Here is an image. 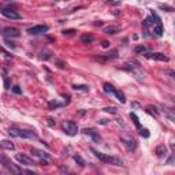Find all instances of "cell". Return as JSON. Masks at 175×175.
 <instances>
[{
    "mask_svg": "<svg viewBox=\"0 0 175 175\" xmlns=\"http://www.w3.org/2000/svg\"><path fill=\"white\" fill-rule=\"evenodd\" d=\"M148 59H153V60H160V62H168V58L161 52H152V54H145L144 55Z\"/></svg>",
    "mask_w": 175,
    "mask_h": 175,
    "instance_id": "cell-5",
    "label": "cell"
},
{
    "mask_svg": "<svg viewBox=\"0 0 175 175\" xmlns=\"http://www.w3.org/2000/svg\"><path fill=\"white\" fill-rule=\"evenodd\" d=\"M134 51H136V54H144V52H146V48L144 45H137Z\"/></svg>",
    "mask_w": 175,
    "mask_h": 175,
    "instance_id": "cell-25",
    "label": "cell"
},
{
    "mask_svg": "<svg viewBox=\"0 0 175 175\" xmlns=\"http://www.w3.org/2000/svg\"><path fill=\"white\" fill-rule=\"evenodd\" d=\"M4 88L7 89V90H8V89H11V86H10V79H8L7 77L4 78Z\"/></svg>",
    "mask_w": 175,
    "mask_h": 175,
    "instance_id": "cell-35",
    "label": "cell"
},
{
    "mask_svg": "<svg viewBox=\"0 0 175 175\" xmlns=\"http://www.w3.org/2000/svg\"><path fill=\"white\" fill-rule=\"evenodd\" d=\"M8 134L11 137H21V130H18V129H10Z\"/></svg>",
    "mask_w": 175,
    "mask_h": 175,
    "instance_id": "cell-22",
    "label": "cell"
},
{
    "mask_svg": "<svg viewBox=\"0 0 175 175\" xmlns=\"http://www.w3.org/2000/svg\"><path fill=\"white\" fill-rule=\"evenodd\" d=\"M15 159L19 161V163L25 164V165H34L36 164L33 159H30V157H28V156H25V155H17L15 156Z\"/></svg>",
    "mask_w": 175,
    "mask_h": 175,
    "instance_id": "cell-8",
    "label": "cell"
},
{
    "mask_svg": "<svg viewBox=\"0 0 175 175\" xmlns=\"http://www.w3.org/2000/svg\"><path fill=\"white\" fill-rule=\"evenodd\" d=\"M131 105H133V107H140V104H138V103H133Z\"/></svg>",
    "mask_w": 175,
    "mask_h": 175,
    "instance_id": "cell-39",
    "label": "cell"
},
{
    "mask_svg": "<svg viewBox=\"0 0 175 175\" xmlns=\"http://www.w3.org/2000/svg\"><path fill=\"white\" fill-rule=\"evenodd\" d=\"M81 40H82V43H92L93 36L92 34H83L82 37H81Z\"/></svg>",
    "mask_w": 175,
    "mask_h": 175,
    "instance_id": "cell-21",
    "label": "cell"
},
{
    "mask_svg": "<svg viewBox=\"0 0 175 175\" xmlns=\"http://www.w3.org/2000/svg\"><path fill=\"white\" fill-rule=\"evenodd\" d=\"M105 163H111V164H114V165H125L123 161H122L119 157H114V156H107Z\"/></svg>",
    "mask_w": 175,
    "mask_h": 175,
    "instance_id": "cell-14",
    "label": "cell"
},
{
    "mask_svg": "<svg viewBox=\"0 0 175 175\" xmlns=\"http://www.w3.org/2000/svg\"><path fill=\"white\" fill-rule=\"evenodd\" d=\"M73 88L75 90H83V92H88V90H89V88H88L86 85H74Z\"/></svg>",
    "mask_w": 175,
    "mask_h": 175,
    "instance_id": "cell-24",
    "label": "cell"
},
{
    "mask_svg": "<svg viewBox=\"0 0 175 175\" xmlns=\"http://www.w3.org/2000/svg\"><path fill=\"white\" fill-rule=\"evenodd\" d=\"M3 34L6 37H11V39H15L19 36V30L17 28H12V26H8V28H4L3 29Z\"/></svg>",
    "mask_w": 175,
    "mask_h": 175,
    "instance_id": "cell-7",
    "label": "cell"
},
{
    "mask_svg": "<svg viewBox=\"0 0 175 175\" xmlns=\"http://www.w3.org/2000/svg\"><path fill=\"white\" fill-rule=\"evenodd\" d=\"M74 160L77 161V163H79V165H81V167H83V165L86 164V163H85V160H83V159L79 155H74Z\"/></svg>",
    "mask_w": 175,
    "mask_h": 175,
    "instance_id": "cell-23",
    "label": "cell"
},
{
    "mask_svg": "<svg viewBox=\"0 0 175 175\" xmlns=\"http://www.w3.org/2000/svg\"><path fill=\"white\" fill-rule=\"evenodd\" d=\"M118 58V51L116 49H114L111 52H108V54H104L103 56H99V60H101V62H105V60H111V59H116Z\"/></svg>",
    "mask_w": 175,
    "mask_h": 175,
    "instance_id": "cell-9",
    "label": "cell"
},
{
    "mask_svg": "<svg viewBox=\"0 0 175 175\" xmlns=\"http://www.w3.org/2000/svg\"><path fill=\"white\" fill-rule=\"evenodd\" d=\"M60 105H62V104H60V103H58V101H55V100L49 101V108H51V110H55V108L60 107Z\"/></svg>",
    "mask_w": 175,
    "mask_h": 175,
    "instance_id": "cell-28",
    "label": "cell"
},
{
    "mask_svg": "<svg viewBox=\"0 0 175 175\" xmlns=\"http://www.w3.org/2000/svg\"><path fill=\"white\" fill-rule=\"evenodd\" d=\"M146 111L149 112V114H152V115H155V116H157V115H159V111H157L155 107H151V105L146 108Z\"/></svg>",
    "mask_w": 175,
    "mask_h": 175,
    "instance_id": "cell-27",
    "label": "cell"
},
{
    "mask_svg": "<svg viewBox=\"0 0 175 175\" xmlns=\"http://www.w3.org/2000/svg\"><path fill=\"white\" fill-rule=\"evenodd\" d=\"M12 92L17 93V94H21V93H22V90H21V88L18 86V85H15V86L12 88Z\"/></svg>",
    "mask_w": 175,
    "mask_h": 175,
    "instance_id": "cell-36",
    "label": "cell"
},
{
    "mask_svg": "<svg viewBox=\"0 0 175 175\" xmlns=\"http://www.w3.org/2000/svg\"><path fill=\"white\" fill-rule=\"evenodd\" d=\"M48 29H49L48 25H37V26L29 28L28 29V33L32 34V36H37V34H43L45 32H48Z\"/></svg>",
    "mask_w": 175,
    "mask_h": 175,
    "instance_id": "cell-2",
    "label": "cell"
},
{
    "mask_svg": "<svg viewBox=\"0 0 175 175\" xmlns=\"http://www.w3.org/2000/svg\"><path fill=\"white\" fill-rule=\"evenodd\" d=\"M1 160L4 161V165L8 168V170H11L12 172H15V174H22V172H25L22 168H19V167H17V165L12 163V161H10L8 159H6V157H1Z\"/></svg>",
    "mask_w": 175,
    "mask_h": 175,
    "instance_id": "cell-4",
    "label": "cell"
},
{
    "mask_svg": "<svg viewBox=\"0 0 175 175\" xmlns=\"http://www.w3.org/2000/svg\"><path fill=\"white\" fill-rule=\"evenodd\" d=\"M103 89H104V92L108 93V94H114V93H115V90H116V89L112 86L111 83H108V82H105L104 85H103Z\"/></svg>",
    "mask_w": 175,
    "mask_h": 175,
    "instance_id": "cell-18",
    "label": "cell"
},
{
    "mask_svg": "<svg viewBox=\"0 0 175 175\" xmlns=\"http://www.w3.org/2000/svg\"><path fill=\"white\" fill-rule=\"evenodd\" d=\"M0 146H1L3 149H6V151H14V149H15V145L11 141H8V140H3V141H0Z\"/></svg>",
    "mask_w": 175,
    "mask_h": 175,
    "instance_id": "cell-13",
    "label": "cell"
},
{
    "mask_svg": "<svg viewBox=\"0 0 175 175\" xmlns=\"http://www.w3.org/2000/svg\"><path fill=\"white\" fill-rule=\"evenodd\" d=\"M152 18H146L145 21H144V22H142V25H144V28H148V26H151L152 25Z\"/></svg>",
    "mask_w": 175,
    "mask_h": 175,
    "instance_id": "cell-33",
    "label": "cell"
},
{
    "mask_svg": "<svg viewBox=\"0 0 175 175\" xmlns=\"http://www.w3.org/2000/svg\"><path fill=\"white\" fill-rule=\"evenodd\" d=\"M140 136L144 137V138H148V137H149V130H148V129H141V130H140Z\"/></svg>",
    "mask_w": 175,
    "mask_h": 175,
    "instance_id": "cell-29",
    "label": "cell"
},
{
    "mask_svg": "<svg viewBox=\"0 0 175 175\" xmlns=\"http://www.w3.org/2000/svg\"><path fill=\"white\" fill-rule=\"evenodd\" d=\"M90 151H92L93 153H94V156H96V157H97L99 160H101V161H105V159H107V155H104V153H101V152L96 151V149H94V148H92V149H90Z\"/></svg>",
    "mask_w": 175,
    "mask_h": 175,
    "instance_id": "cell-19",
    "label": "cell"
},
{
    "mask_svg": "<svg viewBox=\"0 0 175 175\" xmlns=\"http://www.w3.org/2000/svg\"><path fill=\"white\" fill-rule=\"evenodd\" d=\"M51 58V52H49V51H45V52H43V56H41V59H45V60H47V59H49Z\"/></svg>",
    "mask_w": 175,
    "mask_h": 175,
    "instance_id": "cell-34",
    "label": "cell"
},
{
    "mask_svg": "<svg viewBox=\"0 0 175 175\" xmlns=\"http://www.w3.org/2000/svg\"><path fill=\"white\" fill-rule=\"evenodd\" d=\"M119 26H107V28H104V33L105 34H116L119 33Z\"/></svg>",
    "mask_w": 175,
    "mask_h": 175,
    "instance_id": "cell-16",
    "label": "cell"
},
{
    "mask_svg": "<svg viewBox=\"0 0 175 175\" xmlns=\"http://www.w3.org/2000/svg\"><path fill=\"white\" fill-rule=\"evenodd\" d=\"M1 14L4 15L6 18H8V19H21V15L17 11L11 10V8H3Z\"/></svg>",
    "mask_w": 175,
    "mask_h": 175,
    "instance_id": "cell-6",
    "label": "cell"
},
{
    "mask_svg": "<svg viewBox=\"0 0 175 175\" xmlns=\"http://www.w3.org/2000/svg\"><path fill=\"white\" fill-rule=\"evenodd\" d=\"M21 137L22 138H37V134L34 133V131H30V130H23V131H21Z\"/></svg>",
    "mask_w": 175,
    "mask_h": 175,
    "instance_id": "cell-15",
    "label": "cell"
},
{
    "mask_svg": "<svg viewBox=\"0 0 175 175\" xmlns=\"http://www.w3.org/2000/svg\"><path fill=\"white\" fill-rule=\"evenodd\" d=\"M130 118L133 119V122H134V125H136L137 127H140V121H138V118H137V115L134 114V112H131V114H130Z\"/></svg>",
    "mask_w": 175,
    "mask_h": 175,
    "instance_id": "cell-26",
    "label": "cell"
},
{
    "mask_svg": "<svg viewBox=\"0 0 175 175\" xmlns=\"http://www.w3.org/2000/svg\"><path fill=\"white\" fill-rule=\"evenodd\" d=\"M114 96H116V99L122 103V104H123V103H126V97H125V94H123V92H121V90H115V93H114Z\"/></svg>",
    "mask_w": 175,
    "mask_h": 175,
    "instance_id": "cell-20",
    "label": "cell"
},
{
    "mask_svg": "<svg viewBox=\"0 0 175 175\" xmlns=\"http://www.w3.org/2000/svg\"><path fill=\"white\" fill-rule=\"evenodd\" d=\"M101 47H103V48H108V47H110V43H108V41H103Z\"/></svg>",
    "mask_w": 175,
    "mask_h": 175,
    "instance_id": "cell-37",
    "label": "cell"
},
{
    "mask_svg": "<svg viewBox=\"0 0 175 175\" xmlns=\"http://www.w3.org/2000/svg\"><path fill=\"white\" fill-rule=\"evenodd\" d=\"M105 112H110V114H118V110L115 107H105L104 108Z\"/></svg>",
    "mask_w": 175,
    "mask_h": 175,
    "instance_id": "cell-30",
    "label": "cell"
},
{
    "mask_svg": "<svg viewBox=\"0 0 175 175\" xmlns=\"http://www.w3.org/2000/svg\"><path fill=\"white\" fill-rule=\"evenodd\" d=\"M62 129H63L64 133H66L67 136H70V137L75 136V134L78 133V126L74 123V122H71V121L62 122Z\"/></svg>",
    "mask_w": 175,
    "mask_h": 175,
    "instance_id": "cell-1",
    "label": "cell"
},
{
    "mask_svg": "<svg viewBox=\"0 0 175 175\" xmlns=\"http://www.w3.org/2000/svg\"><path fill=\"white\" fill-rule=\"evenodd\" d=\"M6 45H7L8 48H11V49H15V48H17L15 43H12V41H10V40H6Z\"/></svg>",
    "mask_w": 175,
    "mask_h": 175,
    "instance_id": "cell-32",
    "label": "cell"
},
{
    "mask_svg": "<svg viewBox=\"0 0 175 175\" xmlns=\"http://www.w3.org/2000/svg\"><path fill=\"white\" fill-rule=\"evenodd\" d=\"M48 125H49V126H54V125H55L54 119H51V118H49V119H48Z\"/></svg>",
    "mask_w": 175,
    "mask_h": 175,
    "instance_id": "cell-38",
    "label": "cell"
},
{
    "mask_svg": "<svg viewBox=\"0 0 175 175\" xmlns=\"http://www.w3.org/2000/svg\"><path fill=\"white\" fill-rule=\"evenodd\" d=\"M83 133H85L86 136L92 137L93 141H100V134H99L96 130H93V129H83Z\"/></svg>",
    "mask_w": 175,
    "mask_h": 175,
    "instance_id": "cell-10",
    "label": "cell"
},
{
    "mask_svg": "<svg viewBox=\"0 0 175 175\" xmlns=\"http://www.w3.org/2000/svg\"><path fill=\"white\" fill-rule=\"evenodd\" d=\"M153 33L156 34V36H163V33H164V30H163V25H161L160 19L157 18V22H156V25L153 26Z\"/></svg>",
    "mask_w": 175,
    "mask_h": 175,
    "instance_id": "cell-12",
    "label": "cell"
},
{
    "mask_svg": "<svg viewBox=\"0 0 175 175\" xmlns=\"http://www.w3.org/2000/svg\"><path fill=\"white\" fill-rule=\"evenodd\" d=\"M122 142L125 144V146H126L129 151H134V149H136V146H137L136 140H134V138H131L130 136H123V137H122Z\"/></svg>",
    "mask_w": 175,
    "mask_h": 175,
    "instance_id": "cell-3",
    "label": "cell"
},
{
    "mask_svg": "<svg viewBox=\"0 0 175 175\" xmlns=\"http://www.w3.org/2000/svg\"><path fill=\"white\" fill-rule=\"evenodd\" d=\"M155 153L159 156V157H163V156H165V153H167V146H165V145H159L157 148H156Z\"/></svg>",
    "mask_w": 175,
    "mask_h": 175,
    "instance_id": "cell-17",
    "label": "cell"
},
{
    "mask_svg": "<svg viewBox=\"0 0 175 175\" xmlns=\"http://www.w3.org/2000/svg\"><path fill=\"white\" fill-rule=\"evenodd\" d=\"M62 33H63V36H73V34L77 33V32H75L74 29H67V30H63Z\"/></svg>",
    "mask_w": 175,
    "mask_h": 175,
    "instance_id": "cell-31",
    "label": "cell"
},
{
    "mask_svg": "<svg viewBox=\"0 0 175 175\" xmlns=\"http://www.w3.org/2000/svg\"><path fill=\"white\" fill-rule=\"evenodd\" d=\"M32 153H33V155H36L37 157L45 159V160H48V159H49V155L47 153V152L41 151V149H37V148H32Z\"/></svg>",
    "mask_w": 175,
    "mask_h": 175,
    "instance_id": "cell-11",
    "label": "cell"
}]
</instances>
